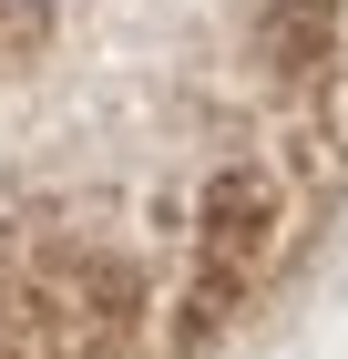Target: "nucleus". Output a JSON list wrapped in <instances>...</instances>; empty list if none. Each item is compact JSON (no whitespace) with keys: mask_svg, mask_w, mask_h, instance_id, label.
<instances>
[{"mask_svg":"<svg viewBox=\"0 0 348 359\" xmlns=\"http://www.w3.org/2000/svg\"><path fill=\"white\" fill-rule=\"evenodd\" d=\"M267 247H277V185L256 165H225L195 205V308H225V287L256 277Z\"/></svg>","mask_w":348,"mask_h":359,"instance_id":"1","label":"nucleus"},{"mask_svg":"<svg viewBox=\"0 0 348 359\" xmlns=\"http://www.w3.org/2000/svg\"><path fill=\"white\" fill-rule=\"evenodd\" d=\"M21 31H41V0H0V52H11Z\"/></svg>","mask_w":348,"mask_h":359,"instance_id":"2","label":"nucleus"}]
</instances>
